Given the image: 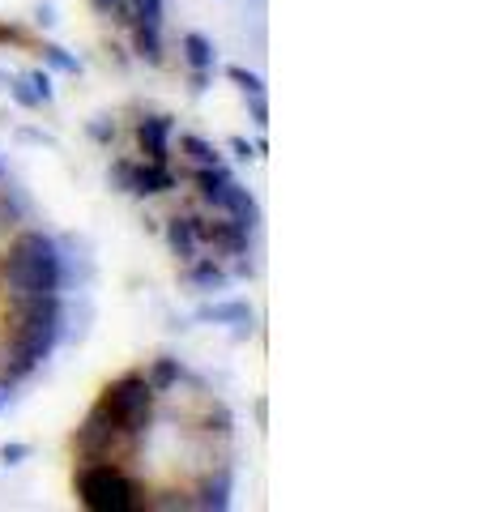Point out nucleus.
Listing matches in <instances>:
<instances>
[{
	"label": "nucleus",
	"mask_w": 486,
	"mask_h": 512,
	"mask_svg": "<svg viewBox=\"0 0 486 512\" xmlns=\"http://www.w3.org/2000/svg\"><path fill=\"white\" fill-rule=\"evenodd\" d=\"M235 419L180 359H145L94 397L73 436V495L94 512H205L235 487Z\"/></svg>",
	"instance_id": "f257e3e1"
},
{
	"label": "nucleus",
	"mask_w": 486,
	"mask_h": 512,
	"mask_svg": "<svg viewBox=\"0 0 486 512\" xmlns=\"http://www.w3.org/2000/svg\"><path fill=\"white\" fill-rule=\"evenodd\" d=\"M64 274L35 201L0 163V406L39 372L60 338Z\"/></svg>",
	"instance_id": "f03ea898"
}]
</instances>
